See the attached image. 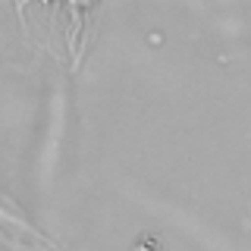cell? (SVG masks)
Masks as SVG:
<instances>
[{"label":"cell","instance_id":"1","mask_svg":"<svg viewBox=\"0 0 251 251\" xmlns=\"http://www.w3.org/2000/svg\"><path fill=\"white\" fill-rule=\"evenodd\" d=\"M248 220H251V214H248Z\"/></svg>","mask_w":251,"mask_h":251}]
</instances>
